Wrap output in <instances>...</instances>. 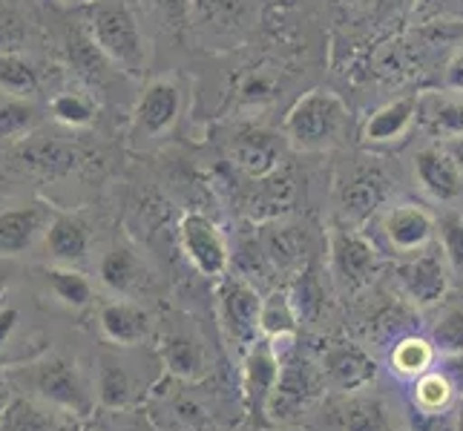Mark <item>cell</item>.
<instances>
[{"label": "cell", "instance_id": "obj_36", "mask_svg": "<svg viewBox=\"0 0 463 431\" xmlns=\"http://www.w3.org/2000/svg\"><path fill=\"white\" fill-rule=\"evenodd\" d=\"M50 109H52V118L63 126H90L95 118V107L78 92L55 95Z\"/></svg>", "mask_w": 463, "mask_h": 431}, {"label": "cell", "instance_id": "obj_11", "mask_svg": "<svg viewBox=\"0 0 463 431\" xmlns=\"http://www.w3.org/2000/svg\"><path fill=\"white\" fill-rule=\"evenodd\" d=\"M182 113V89L173 81H150L141 92L133 113V138H158L165 136Z\"/></svg>", "mask_w": 463, "mask_h": 431}, {"label": "cell", "instance_id": "obj_2", "mask_svg": "<svg viewBox=\"0 0 463 431\" xmlns=\"http://www.w3.org/2000/svg\"><path fill=\"white\" fill-rule=\"evenodd\" d=\"M9 377L14 386L29 389L38 400L50 403L67 414L87 417V414H92V408H95V394H92V386L87 382V377L78 371L72 362L61 360V357L21 365V369Z\"/></svg>", "mask_w": 463, "mask_h": 431}, {"label": "cell", "instance_id": "obj_48", "mask_svg": "<svg viewBox=\"0 0 463 431\" xmlns=\"http://www.w3.org/2000/svg\"><path fill=\"white\" fill-rule=\"evenodd\" d=\"M4 287H6V279H0V294H4Z\"/></svg>", "mask_w": 463, "mask_h": 431}, {"label": "cell", "instance_id": "obj_10", "mask_svg": "<svg viewBox=\"0 0 463 431\" xmlns=\"http://www.w3.org/2000/svg\"><path fill=\"white\" fill-rule=\"evenodd\" d=\"M319 371L331 391L357 394L377 377V360L357 342H331L319 357Z\"/></svg>", "mask_w": 463, "mask_h": 431}, {"label": "cell", "instance_id": "obj_24", "mask_svg": "<svg viewBox=\"0 0 463 431\" xmlns=\"http://www.w3.org/2000/svg\"><path fill=\"white\" fill-rule=\"evenodd\" d=\"M99 276L104 287H109L118 296H130L138 291L141 279H145V265L138 262V257L127 248H113L104 253V259L99 265Z\"/></svg>", "mask_w": 463, "mask_h": 431}, {"label": "cell", "instance_id": "obj_7", "mask_svg": "<svg viewBox=\"0 0 463 431\" xmlns=\"http://www.w3.org/2000/svg\"><path fill=\"white\" fill-rule=\"evenodd\" d=\"M179 242L187 262L194 265L202 276L222 279L231 267V248L225 233L204 213H184L179 221Z\"/></svg>", "mask_w": 463, "mask_h": 431}, {"label": "cell", "instance_id": "obj_47", "mask_svg": "<svg viewBox=\"0 0 463 431\" xmlns=\"http://www.w3.org/2000/svg\"><path fill=\"white\" fill-rule=\"evenodd\" d=\"M78 431H101V428H95V426H81Z\"/></svg>", "mask_w": 463, "mask_h": 431}, {"label": "cell", "instance_id": "obj_41", "mask_svg": "<svg viewBox=\"0 0 463 431\" xmlns=\"http://www.w3.org/2000/svg\"><path fill=\"white\" fill-rule=\"evenodd\" d=\"M24 38V29H21V21L12 18V14H0V50L4 52H12L18 41Z\"/></svg>", "mask_w": 463, "mask_h": 431}, {"label": "cell", "instance_id": "obj_40", "mask_svg": "<svg viewBox=\"0 0 463 431\" xmlns=\"http://www.w3.org/2000/svg\"><path fill=\"white\" fill-rule=\"evenodd\" d=\"M158 9H162V21L170 29H179L187 18V9H190V0H156Z\"/></svg>", "mask_w": 463, "mask_h": 431}, {"label": "cell", "instance_id": "obj_38", "mask_svg": "<svg viewBox=\"0 0 463 431\" xmlns=\"http://www.w3.org/2000/svg\"><path fill=\"white\" fill-rule=\"evenodd\" d=\"M21 311L14 308V305H0V365H4V354L12 348V340H14V333H18L21 328Z\"/></svg>", "mask_w": 463, "mask_h": 431}, {"label": "cell", "instance_id": "obj_19", "mask_svg": "<svg viewBox=\"0 0 463 431\" xmlns=\"http://www.w3.org/2000/svg\"><path fill=\"white\" fill-rule=\"evenodd\" d=\"M158 360H162V369L170 377L179 379H199L207 371L204 348L187 333H167L162 348H158Z\"/></svg>", "mask_w": 463, "mask_h": 431}, {"label": "cell", "instance_id": "obj_1", "mask_svg": "<svg viewBox=\"0 0 463 431\" xmlns=\"http://www.w3.org/2000/svg\"><path fill=\"white\" fill-rule=\"evenodd\" d=\"M348 124V107L331 89H311L285 116V141L302 153H323L340 144Z\"/></svg>", "mask_w": 463, "mask_h": 431}, {"label": "cell", "instance_id": "obj_8", "mask_svg": "<svg viewBox=\"0 0 463 431\" xmlns=\"http://www.w3.org/2000/svg\"><path fill=\"white\" fill-rule=\"evenodd\" d=\"M331 276L345 291H363L377 274V250L363 233L351 228H331L328 233Z\"/></svg>", "mask_w": 463, "mask_h": 431}, {"label": "cell", "instance_id": "obj_28", "mask_svg": "<svg viewBox=\"0 0 463 431\" xmlns=\"http://www.w3.org/2000/svg\"><path fill=\"white\" fill-rule=\"evenodd\" d=\"M455 397H458L455 389L449 386V379L438 371V365L429 374H423L411 382V408L418 414H432V417H440V414L449 411Z\"/></svg>", "mask_w": 463, "mask_h": 431}, {"label": "cell", "instance_id": "obj_33", "mask_svg": "<svg viewBox=\"0 0 463 431\" xmlns=\"http://www.w3.org/2000/svg\"><path fill=\"white\" fill-rule=\"evenodd\" d=\"M61 423L50 411L38 408L29 400H12L6 414L0 417V431H55Z\"/></svg>", "mask_w": 463, "mask_h": 431}, {"label": "cell", "instance_id": "obj_35", "mask_svg": "<svg viewBox=\"0 0 463 431\" xmlns=\"http://www.w3.org/2000/svg\"><path fill=\"white\" fill-rule=\"evenodd\" d=\"M302 239L297 230L285 228V225H277L274 230L265 233V257L274 262L277 267H291V265H299L302 259Z\"/></svg>", "mask_w": 463, "mask_h": 431}, {"label": "cell", "instance_id": "obj_45", "mask_svg": "<svg viewBox=\"0 0 463 431\" xmlns=\"http://www.w3.org/2000/svg\"><path fill=\"white\" fill-rule=\"evenodd\" d=\"M452 428H455V431H463V397H460L458 406H455V411H452Z\"/></svg>", "mask_w": 463, "mask_h": 431}, {"label": "cell", "instance_id": "obj_6", "mask_svg": "<svg viewBox=\"0 0 463 431\" xmlns=\"http://www.w3.org/2000/svg\"><path fill=\"white\" fill-rule=\"evenodd\" d=\"M279 357H282V371H279L274 397H270L268 417L270 420H294L297 414L306 411L328 386L323 379V371H319V362L314 365L306 357L285 354V351H279Z\"/></svg>", "mask_w": 463, "mask_h": 431}, {"label": "cell", "instance_id": "obj_27", "mask_svg": "<svg viewBox=\"0 0 463 431\" xmlns=\"http://www.w3.org/2000/svg\"><path fill=\"white\" fill-rule=\"evenodd\" d=\"M18 158L43 175H63L78 164V153L58 141H26L18 150Z\"/></svg>", "mask_w": 463, "mask_h": 431}, {"label": "cell", "instance_id": "obj_29", "mask_svg": "<svg viewBox=\"0 0 463 431\" xmlns=\"http://www.w3.org/2000/svg\"><path fill=\"white\" fill-rule=\"evenodd\" d=\"M343 431H392L386 406L377 397H351L343 408Z\"/></svg>", "mask_w": 463, "mask_h": 431}, {"label": "cell", "instance_id": "obj_43", "mask_svg": "<svg viewBox=\"0 0 463 431\" xmlns=\"http://www.w3.org/2000/svg\"><path fill=\"white\" fill-rule=\"evenodd\" d=\"M12 389H14V382L9 374L0 371V417L6 414V408L12 406Z\"/></svg>", "mask_w": 463, "mask_h": 431}, {"label": "cell", "instance_id": "obj_4", "mask_svg": "<svg viewBox=\"0 0 463 431\" xmlns=\"http://www.w3.org/2000/svg\"><path fill=\"white\" fill-rule=\"evenodd\" d=\"M216 314L219 325L231 348L239 354L262 340L260 314H262V294L245 276H222L216 285Z\"/></svg>", "mask_w": 463, "mask_h": 431}, {"label": "cell", "instance_id": "obj_42", "mask_svg": "<svg viewBox=\"0 0 463 431\" xmlns=\"http://www.w3.org/2000/svg\"><path fill=\"white\" fill-rule=\"evenodd\" d=\"M443 87L449 89V92L463 95V50L458 55H452V61L446 63V70H443Z\"/></svg>", "mask_w": 463, "mask_h": 431}, {"label": "cell", "instance_id": "obj_46", "mask_svg": "<svg viewBox=\"0 0 463 431\" xmlns=\"http://www.w3.org/2000/svg\"><path fill=\"white\" fill-rule=\"evenodd\" d=\"M55 431H78V426H75V423H61Z\"/></svg>", "mask_w": 463, "mask_h": 431}, {"label": "cell", "instance_id": "obj_34", "mask_svg": "<svg viewBox=\"0 0 463 431\" xmlns=\"http://www.w3.org/2000/svg\"><path fill=\"white\" fill-rule=\"evenodd\" d=\"M438 245L449 265L452 279L463 287V216L446 213L438 221Z\"/></svg>", "mask_w": 463, "mask_h": 431}, {"label": "cell", "instance_id": "obj_21", "mask_svg": "<svg viewBox=\"0 0 463 431\" xmlns=\"http://www.w3.org/2000/svg\"><path fill=\"white\" fill-rule=\"evenodd\" d=\"M438 348L429 337H420V333H406L394 345L389 354V365L392 374L403 377V379H418L423 374H429L438 365Z\"/></svg>", "mask_w": 463, "mask_h": 431}, {"label": "cell", "instance_id": "obj_14", "mask_svg": "<svg viewBox=\"0 0 463 431\" xmlns=\"http://www.w3.org/2000/svg\"><path fill=\"white\" fill-rule=\"evenodd\" d=\"M414 179L435 201H458L463 196V173L443 147H426L414 155Z\"/></svg>", "mask_w": 463, "mask_h": 431}, {"label": "cell", "instance_id": "obj_18", "mask_svg": "<svg viewBox=\"0 0 463 431\" xmlns=\"http://www.w3.org/2000/svg\"><path fill=\"white\" fill-rule=\"evenodd\" d=\"M418 107H420V98H411V95L383 104L377 113H372L369 121L363 124V141H369V144L401 141L411 130V124L418 121Z\"/></svg>", "mask_w": 463, "mask_h": 431}, {"label": "cell", "instance_id": "obj_20", "mask_svg": "<svg viewBox=\"0 0 463 431\" xmlns=\"http://www.w3.org/2000/svg\"><path fill=\"white\" fill-rule=\"evenodd\" d=\"M262 337L270 342H291L299 328V308L285 287H274L268 296H262V314H260Z\"/></svg>", "mask_w": 463, "mask_h": 431}, {"label": "cell", "instance_id": "obj_23", "mask_svg": "<svg viewBox=\"0 0 463 431\" xmlns=\"http://www.w3.org/2000/svg\"><path fill=\"white\" fill-rule=\"evenodd\" d=\"M429 340L435 342L438 354H463V294H449L435 305Z\"/></svg>", "mask_w": 463, "mask_h": 431}, {"label": "cell", "instance_id": "obj_25", "mask_svg": "<svg viewBox=\"0 0 463 431\" xmlns=\"http://www.w3.org/2000/svg\"><path fill=\"white\" fill-rule=\"evenodd\" d=\"M386 199V179L372 170V173H357L351 184L343 193V213L348 221H365Z\"/></svg>", "mask_w": 463, "mask_h": 431}, {"label": "cell", "instance_id": "obj_12", "mask_svg": "<svg viewBox=\"0 0 463 431\" xmlns=\"http://www.w3.org/2000/svg\"><path fill=\"white\" fill-rule=\"evenodd\" d=\"M383 236L394 253H420L426 248H432L438 236V221L432 213H426L420 204H394L392 211L383 216Z\"/></svg>", "mask_w": 463, "mask_h": 431}, {"label": "cell", "instance_id": "obj_30", "mask_svg": "<svg viewBox=\"0 0 463 431\" xmlns=\"http://www.w3.org/2000/svg\"><path fill=\"white\" fill-rule=\"evenodd\" d=\"M0 89L12 98H29L38 92V72L35 67L21 58L18 52H0Z\"/></svg>", "mask_w": 463, "mask_h": 431}, {"label": "cell", "instance_id": "obj_16", "mask_svg": "<svg viewBox=\"0 0 463 431\" xmlns=\"http://www.w3.org/2000/svg\"><path fill=\"white\" fill-rule=\"evenodd\" d=\"M52 221V211L46 204H26L0 213V257H21L35 245V239L46 233Z\"/></svg>", "mask_w": 463, "mask_h": 431}, {"label": "cell", "instance_id": "obj_3", "mask_svg": "<svg viewBox=\"0 0 463 431\" xmlns=\"http://www.w3.org/2000/svg\"><path fill=\"white\" fill-rule=\"evenodd\" d=\"M87 21V35L113 67L124 72L145 70V38H141L136 14L124 4H118V0H99L90 9Z\"/></svg>", "mask_w": 463, "mask_h": 431}, {"label": "cell", "instance_id": "obj_39", "mask_svg": "<svg viewBox=\"0 0 463 431\" xmlns=\"http://www.w3.org/2000/svg\"><path fill=\"white\" fill-rule=\"evenodd\" d=\"M438 371L449 379V386L455 389L458 400L463 397V354H440L438 357Z\"/></svg>", "mask_w": 463, "mask_h": 431}, {"label": "cell", "instance_id": "obj_9", "mask_svg": "<svg viewBox=\"0 0 463 431\" xmlns=\"http://www.w3.org/2000/svg\"><path fill=\"white\" fill-rule=\"evenodd\" d=\"M282 357L270 340H257L242 354V400L253 417H268V406L279 382Z\"/></svg>", "mask_w": 463, "mask_h": 431}, {"label": "cell", "instance_id": "obj_26", "mask_svg": "<svg viewBox=\"0 0 463 431\" xmlns=\"http://www.w3.org/2000/svg\"><path fill=\"white\" fill-rule=\"evenodd\" d=\"M418 118H423V124L435 136H443V138L463 136V95H455V98L429 95V98H420Z\"/></svg>", "mask_w": 463, "mask_h": 431}, {"label": "cell", "instance_id": "obj_15", "mask_svg": "<svg viewBox=\"0 0 463 431\" xmlns=\"http://www.w3.org/2000/svg\"><path fill=\"white\" fill-rule=\"evenodd\" d=\"M282 138L270 130L239 133L231 144V155H233L236 167L242 173H248L250 179H265V175L274 173L282 162V153H285Z\"/></svg>", "mask_w": 463, "mask_h": 431}, {"label": "cell", "instance_id": "obj_37", "mask_svg": "<svg viewBox=\"0 0 463 431\" xmlns=\"http://www.w3.org/2000/svg\"><path fill=\"white\" fill-rule=\"evenodd\" d=\"M38 121V109L24 98H14L0 104V138H18L26 136Z\"/></svg>", "mask_w": 463, "mask_h": 431}, {"label": "cell", "instance_id": "obj_22", "mask_svg": "<svg viewBox=\"0 0 463 431\" xmlns=\"http://www.w3.org/2000/svg\"><path fill=\"white\" fill-rule=\"evenodd\" d=\"M46 248L50 253L63 262V265H75L87 257L90 250V233L81 219L67 216V213H55L50 228H46Z\"/></svg>", "mask_w": 463, "mask_h": 431}, {"label": "cell", "instance_id": "obj_5", "mask_svg": "<svg viewBox=\"0 0 463 431\" xmlns=\"http://www.w3.org/2000/svg\"><path fill=\"white\" fill-rule=\"evenodd\" d=\"M452 274L440 245H432L420 253H411L394 267V287L411 308L432 311L449 296Z\"/></svg>", "mask_w": 463, "mask_h": 431}, {"label": "cell", "instance_id": "obj_31", "mask_svg": "<svg viewBox=\"0 0 463 431\" xmlns=\"http://www.w3.org/2000/svg\"><path fill=\"white\" fill-rule=\"evenodd\" d=\"M67 55H70V67L78 72V78H84L87 84H99L104 78V52L92 43L90 35L81 32H72L70 43H67Z\"/></svg>", "mask_w": 463, "mask_h": 431}, {"label": "cell", "instance_id": "obj_32", "mask_svg": "<svg viewBox=\"0 0 463 431\" xmlns=\"http://www.w3.org/2000/svg\"><path fill=\"white\" fill-rule=\"evenodd\" d=\"M46 282H50V291L55 294V299H61L63 305L70 308H87L92 302V285L84 274H78L72 267H52L46 274Z\"/></svg>", "mask_w": 463, "mask_h": 431}, {"label": "cell", "instance_id": "obj_17", "mask_svg": "<svg viewBox=\"0 0 463 431\" xmlns=\"http://www.w3.org/2000/svg\"><path fill=\"white\" fill-rule=\"evenodd\" d=\"M99 323L104 337L118 348H141L153 333L150 314L133 302H109L101 308Z\"/></svg>", "mask_w": 463, "mask_h": 431}, {"label": "cell", "instance_id": "obj_13", "mask_svg": "<svg viewBox=\"0 0 463 431\" xmlns=\"http://www.w3.org/2000/svg\"><path fill=\"white\" fill-rule=\"evenodd\" d=\"M150 377L133 374L130 365H124L118 357H104L95 377V400L109 411H127L133 408L145 391L150 389Z\"/></svg>", "mask_w": 463, "mask_h": 431}, {"label": "cell", "instance_id": "obj_49", "mask_svg": "<svg viewBox=\"0 0 463 431\" xmlns=\"http://www.w3.org/2000/svg\"><path fill=\"white\" fill-rule=\"evenodd\" d=\"M72 4H75V0H72Z\"/></svg>", "mask_w": 463, "mask_h": 431}, {"label": "cell", "instance_id": "obj_44", "mask_svg": "<svg viewBox=\"0 0 463 431\" xmlns=\"http://www.w3.org/2000/svg\"><path fill=\"white\" fill-rule=\"evenodd\" d=\"M446 153H449V158L458 164V170L463 173V136H458V138H446V147H443Z\"/></svg>", "mask_w": 463, "mask_h": 431}]
</instances>
